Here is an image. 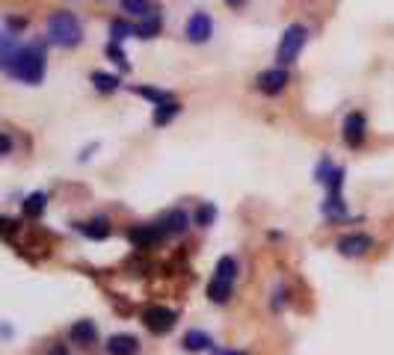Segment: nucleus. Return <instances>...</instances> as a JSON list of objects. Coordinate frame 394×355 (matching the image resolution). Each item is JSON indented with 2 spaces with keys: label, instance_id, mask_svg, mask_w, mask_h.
<instances>
[{
  "label": "nucleus",
  "instance_id": "20e7f679",
  "mask_svg": "<svg viewBox=\"0 0 394 355\" xmlns=\"http://www.w3.org/2000/svg\"><path fill=\"white\" fill-rule=\"evenodd\" d=\"M142 323H145V329H149L152 334H167L178 323V311H172L167 305H152V308L142 311Z\"/></svg>",
  "mask_w": 394,
  "mask_h": 355
},
{
  "label": "nucleus",
  "instance_id": "7ed1b4c3",
  "mask_svg": "<svg viewBox=\"0 0 394 355\" xmlns=\"http://www.w3.org/2000/svg\"><path fill=\"white\" fill-rule=\"evenodd\" d=\"M305 39H308V33H305V27H303V24H291V27L285 30V36H282V42H278V50H276V60L282 62V65H291L293 60L300 57V50H303V45H305Z\"/></svg>",
  "mask_w": 394,
  "mask_h": 355
},
{
  "label": "nucleus",
  "instance_id": "dca6fc26",
  "mask_svg": "<svg viewBox=\"0 0 394 355\" xmlns=\"http://www.w3.org/2000/svg\"><path fill=\"white\" fill-rule=\"evenodd\" d=\"M77 228H80V234H86L89 240H107V237H110V222L104 216L92 219V222H80Z\"/></svg>",
  "mask_w": 394,
  "mask_h": 355
},
{
  "label": "nucleus",
  "instance_id": "a211bd4d",
  "mask_svg": "<svg viewBox=\"0 0 394 355\" xmlns=\"http://www.w3.org/2000/svg\"><path fill=\"white\" fill-rule=\"evenodd\" d=\"M184 349L187 352H202V349H210V334L208 332H199V329H193L184 334Z\"/></svg>",
  "mask_w": 394,
  "mask_h": 355
},
{
  "label": "nucleus",
  "instance_id": "2eb2a0df",
  "mask_svg": "<svg viewBox=\"0 0 394 355\" xmlns=\"http://www.w3.org/2000/svg\"><path fill=\"white\" fill-rule=\"evenodd\" d=\"M232 287H235V281H225V278H217V276H213V278L208 281V299L217 302V305H223V302L232 299Z\"/></svg>",
  "mask_w": 394,
  "mask_h": 355
},
{
  "label": "nucleus",
  "instance_id": "bb28decb",
  "mask_svg": "<svg viewBox=\"0 0 394 355\" xmlns=\"http://www.w3.org/2000/svg\"><path fill=\"white\" fill-rule=\"evenodd\" d=\"M213 219H217V208L213 205H202L199 210H196V225L208 228V225H213Z\"/></svg>",
  "mask_w": 394,
  "mask_h": 355
},
{
  "label": "nucleus",
  "instance_id": "aec40b11",
  "mask_svg": "<svg viewBox=\"0 0 394 355\" xmlns=\"http://www.w3.org/2000/svg\"><path fill=\"white\" fill-rule=\"evenodd\" d=\"M178 113H181V104H178L175 98L167 101V104H157V110H154V125H169Z\"/></svg>",
  "mask_w": 394,
  "mask_h": 355
},
{
  "label": "nucleus",
  "instance_id": "4be33fe9",
  "mask_svg": "<svg viewBox=\"0 0 394 355\" xmlns=\"http://www.w3.org/2000/svg\"><path fill=\"white\" fill-rule=\"evenodd\" d=\"M92 83L98 92H116L119 89V77L116 74H107V72H92Z\"/></svg>",
  "mask_w": 394,
  "mask_h": 355
},
{
  "label": "nucleus",
  "instance_id": "f03ea898",
  "mask_svg": "<svg viewBox=\"0 0 394 355\" xmlns=\"http://www.w3.org/2000/svg\"><path fill=\"white\" fill-rule=\"evenodd\" d=\"M47 39L57 47H77L84 42V30H80V21L72 12H57L47 21Z\"/></svg>",
  "mask_w": 394,
  "mask_h": 355
},
{
  "label": "nucleus",
  "instance_id": "39448f33",
  "mask_svg": "<svg viewBox=\"0 0 394 355\" xmlns=\"http://www.w3.org/2000/svg\"><path fill=\"white\" fill-rule=\"evenodd\" d=\"M373 246H376L373 237L371 234H362V231L347 234V237H341V240H338V252H341L344 258H362V255H368Z\"/></svg>",
  "mask_w": 394,
  "mask_h": 355
},
{
  "label": "nucleus",
  "instance_id": "1a4fd4ad",
  "mask_svg": "<svg viewBox=\"0 0 394 355\" xmlns=\"http://www.w3.org/2000/svg\"><path fill=\"white\" fill-rule=\"evenodd\" d=\"M365 133H368V122L362 113H350L347 118H344V142H347L350 148H359L365 142Z\"/></svg>",
  "mask_w": 394,
  "mask_h": 355
},
{
  "label": "nucleus",
  "instance_id": "c85d7f7f",
  "mask_svg": "<svg viewBox=\"0 0 394 355\" xmlns=\"http://www.w3.org/2000/svg\"><path fill=\"white\" fill-rule=\"evenodd\" d=\"M4 154H12V140H9V133H4Z\"/></svg>",
  "mask_w": 394,
  "mask_h": 355
},
{
  "label": "nucleus",
  "instance_id": "f3484780",
  "mask_svg": "<svg viewBox=\"0 0 394 355\" xmlns=\"http://www.w3.org/2000/svg\"><path fill=\"white\" fill-rule=\"evenodd\" d=\"M323 216L326 219H332V222H341L344 216H347V208H344V198L341 196H330L326 193V201H323Z\"/></svg>",
  "mask_w": 394,
  "mask_h": 355
},
{
  "label": "nucleus",
  "instance_id": "393cba45",
  "mask_svg": "<svg viewBox=\"0 0 394 355\" xmlns=\"http://www.w3.org/2000/svg\"><path fill=\"white\" fill-rule=\"evenodd\" d=\"M134 92H137V95H142V98H149V101H154V107H157V104H167V101H172V95H169V92L154 89V86H134Z\"/></svg>",
  "mask_w": 394,
  "mask_h": 355
},
{
  "label": "nucleus",
  "instance_id": "7c9ffc66",
  "mask_svg": "<svg viewBox=\"0 0 394 355\" xmlns=\"http://www.w3.org/2000/svg\"><path fill=\"white\" fill-rule=\"evenodd\" d=\"M54 355H65V352H62V349H54Z\"/></svg>",
  "mask_w": 394,
  "mask_h": 355
},
{
  "label": "nucleus",
  "instance_id": "4468645a",
  "mask_svg": "<svg viewBox=\"0 0 394 355\" xmlns=\"http://www.w3.org/2000/svg\"><path fill=\"white\" fill-rule=\"evenodd\" d=\"M137 36L140 39H154L160 36V27H163V15L160 12H149L145 18H137Z\"/></svg>",
  "mask_w": 394,
  "mask_h": 355
},
{
  "label": "nucleus",
  "instance_id": "6e6552de",
  "mask_svg": "<svg viewBox=\"0 0 394 355\" xmlns=\"http://www.w3.org/2000/svg\"><path fill=\"white\" fill-rule=\"evenodd\" d=\"M210 33H213L210 15H208V12H193L190 21H187V39H190L193 45H202V42L210 39Z\"/></svg>",
  "mask_w": 394,
  "mask_h": 355
},
{
  "label": "nucleus",
  "instance_id": "5701e85b",
  "mask_svg": "<svg viewBox=\"0 0 394 355\" xmlns=\"http://www.w3.org/2000/svg\"><path fill=\"white\" fill-rule=\"evenodd\" d=\"M128 36H137V27H134V24H128V21H122V18L110 24V39H113V42H125Z\"/></svg>",
  "mask_w": 394,
  "mask_h": 355
},
{
  "label": "nucleus",
  "instance_id": "ddd939ff",
  "mask_svg": "<svg viewBox=\"0 0 394 355\" xmlns=\"http://www.w3.org/2000/svg\"><path fill=\"white\" fill-rule=\"evenodd\" d=\"M107 352L110 355H137L140 352V341L134 334H113L107 341Z\"/></svg>",
  "mask_w": 394,
  "mask_h": 355
},
{
  "label": "nucleus",
  "instance_id": "9d476101",
  "mask_svg": "<svg viewBox=\"0 0 394 355\" xmlns=\"http://www.w3.org/2000/svg\"><path fill=\"white\" fill-rule=\"evenodd\" d=\"M288 86V72L282 69V65H276V69H267L258 74V92L264 95H278Z\"/></svg>",
  "mask_w": 394,
  "mask_h": 355
},
{
  "label": "nucleus",
  "instance_id": "c756f323",
  "mask_svg": "<svg viewBox=\"0 0 394 355\" xmlns=\"http://www.w3.org/2000/svg\"><path fill=\"white\" fill-rule=\"evenodd\" d=\"M228 4H232V6H240V4H243V0H228Z\"/></svg>",
  "mask_w": 394,
  "mask_h": 355
},
{
  "label": "nucleus",
  "instance_id": "f8f14e48",
  "mask_svg": "<svg viewBox=\"0 0 394 355\" xmlns=\"http://www.w3.org/2000/svg\"><path fill=\"white\" fill-rule=\"evenodd\" d=\"M160 225L167 234H184L190 228V213L181 210V208H175V210H167L160 216Z\"/></svg>",
  "mask_w": 394,
  "mask_h": 355
},
{
  "label": "nucleus",
  "instance_id": "9b49d317",
  "mask_svg": "<svg viewBox=\"0 0 394 355\" xmlns=\"http://www.w3.org/2000/svg\"><path fill=\"white\" fill-rule=\"evenodd\" d=\"M69 341L77 346H92L98 341V326L92 320H77V323L69 329Z\"/></svg>",
  "mask_w": 394,
  "mask_h": 355
},
{
  "label": "nucleus",
  "instance_id": "f257e3e1",
  "mask_svg": "<svg viewBox=\"0 0 394 355\" xmlns=\"http://www.w3.org/2000/svg\"><path fill=\"white\" fill-rule=\"evenodd\" d=\"M45 47L39 42H30L24 47H18V54L12 57V65H9V74L15 80L27 83V86H39L45 80Z\"/></svg>",
  "mask_w": 394,
  "mask_h": 355
},
{
  "label": "nucleus",
  "instance_id": "423d86ee",
  "mask_svg": "<svg viewBox=\"0 0 394 355\" xmlns=\"http://www.w3.org/2000/svg\"><path fill=\"white\" fill-rule=\"evenodd\" d=\"M163 237H167V231H163V225L157 222V225H140V228H130L128 231V240H130V246H137V249H152V246H157Z\"/></svg>",
  "mask_w": 394,
  "mask_h": 355
},
{
  "label": "nucleus",
  "instance_id": "cd10ccee",
  "mask_svg": "<svg viewBox=\"0 0 394 355\" xmlns=\"http://www.w3.org/2000/svg\"><path fill=\"white\" fill-rule=\"evenodd\" d=\"M213 355H246L240 349H213Z\"/></svg>",
  "mask_w": 394,
  "mask_h": 355
},
{
  "label": "nucleus",
  "instance_id": "a878e982",
  "mask_svg": "<svg viewBox=\"0 0 394 355\" xmlns=\"http://www.w3.org/2000/svg\"><path fill=\"white\" fill-rule=\"evenodd\" d=\"M107 57H110L113 62H119V69H122V72L130 69V62H128L125 50H122V42H113V39H110V45H107Z\"/></svg>",
  "mask_w": 394,
  "mask_h": 355
},
{
  "label": "nucleus",
  "instance_id": "6ab92c4d",
  "mask_svg": "<svg viewBox=\"0 0 394 355\" xmlns=\"http://www.w3.org/2000/svg\"><path fill=\"white\" fill-rule=\"evenodd\" d=\"M45 208H47V196L45 193H33V196L24 198V216H30V219H39L45 213Z\"/></svg>",
  "mask_w": 394,
  "mask_h": 355
},
{
  "label": "nucleus",
  "instance_id": "412c9836",
  "mask_svg": "<svg viewBox=\"0 0 394 355\" xmlns=\"http://www.w3.org/2000/svg\"><path fill=\"white\" fill-rule=\"evenodd\" d=\"M213 276L217 278H225V281H235L237 278V261L232 255H225L217 261V266H213Z\"/></svg>",
  "mask_w": 394,
  "mask_h": 355
},
{
  "label": "nucleus",
  "instance_id": "0eeeda50",
  "mask_svg": "<svg viewBox=\"0 0 394 355\" xmlns=\"http://www.w3.org/2000/svg\"><path fill=\"white\" fill-rule=\"evenodd\" d=\"M317 181L326 187V193L330 196H341V187H344V169L330 163V160H323L317 166Z\"/></svg>",
  "mask_w": 394,
  "mask_h": 355
},
{
  "label": "nucleus",
  "instance_id": "b1692460",
  "mask_svg": "<svg viewBox=\"0 0 394 355\" xmlns=\"http://www.w3.org/2000/svg\"><path fill=\"white\" fill-rule=\"evenodd\" d=\"M122 9L128 15H137V18H145L152 12V0H122Z\"/></svg>",
  "mask_w": 394,
  "mask_h": 355
}]
</instances>
